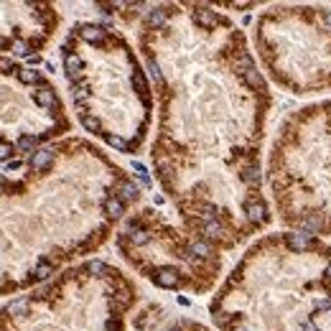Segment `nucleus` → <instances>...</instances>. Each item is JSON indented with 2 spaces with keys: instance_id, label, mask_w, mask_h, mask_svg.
Segmentation results:
<instances>
[{
  "instance_id": "nucleus-2",
  "label": "nucleus",
  "mask_w": 331,
  "mask_h": 331,
  "mask_svg": "<svg viewBox=\"0 0 331 331\" xmlns=\"http://www.w3.org/2000/svg\"><path fill=\"white\" fill-rule=\"evenodd\" d=\"M3 295L51 280L97 253L143 191L99 145L69 135L20 166H3Z\"/></svg>"
},
{
  "instance_id": "nucleus-10",
  "label": "nucleus",
  "mask_w": 331,
  "mask_h": 331,
  "mask_svg": "<svg viewBox=\"0 0 331 331\" xmlns=\"http://www.w3.org/2000/svg\"><path fill=\"white\" fill-rule=\"evenodd\" d=\"M59 10L51 3H3L0 49L5 59L36 56L54 41L59 31Z\"/></svg>"
},
{
  "instance_id": "nucleus-3",
  "label": "nucleus",
  "mask_w": 331,
  "mask_h": 331,
  "mask_svg": "<svg viewBox=\"0 0 331 331\" xmlns=\"http://www.w3.org/2000/svg\"><path fill=\"white\" fill-rule=\"evenodd\" d=\"M331 313V245L318 237L262 234L209 301L216 331H321Z\"/></svg>"
},
{
  "instance_id": "nucleus-11",
  "label": "nucleus",
  "mask_w": 331,
  "mask_h": 331,
  "mask_svg": "<svg viewBox=\"0 0 331 331\" xmlns=\"http://www.w3.org/2000/svg\"><path fill=\"white\" fill-rule=\"evenodd\" d=\"M163 313V308L158 306V303H148L143 311L135 316V321H133V326L138 329V331H156V324L161 321V316Z\"/></svg>"
},
{
  "instance_id": "nucleus-7",
  "label": "nucleus",
  "mask_w": 331,
  "mask_h": 331,
  "mask_svg": "<svg viewBox=\"0 0 331 331\" xmlns=\"http://www.w3.org/2000/svg\"><path fill=\"white\" fill-rule=\"evenodd\" d=\"M115 247L135 275L171 293H212L224 268L219 247L156 207L133 209L115 234Z\"/></svg>"
},
{
  "instance_id": "nucleus-6",
  "label": "nucleus",
  "mask_w": 331,
  "mask_h": 331,
  "mask_svg": "<svg viewBox=\"0 0 331 331\" xmlns=\"http://www.w3.org/2000/svg\"><path fill=\"white\" fill-rule=\"evenodd\" d=\"M138 301L128 273L107 260H82L5 301L0 331H125Z\"/></svg>"
},
{
  "instance_id": "nucleus-1",
  "label": "nucleus",
  "mask_w": 331,
  "mask_h": 331,
  "mask_svg": "<svg viewBox=\"0 0 331 331\" xmlns=\"http://www.w3.org/2000/svg\"><path fill=\"white\" fill-rule=\"evenodd\" d=\"M158 120L151 166L178 222L222 253L273 222L262 140L273 92L245 31L204 3H158L138 20Z\"/></svg>"
},
{
  "instance_id": "nucleus-4",
  "label": "nucleus",
  "mask_w": 331,
  "mask_h": 331,
  "mask_svg": "<svg viewBox=\"0 0 331 331\" xmlns=\"http://www.w3.org/2000/svg\"><path fill=\"white\" fill-rule=\"evenodd\" d=\"M59 59L79 125L115 153L138 156L153 128L156 92L125 33L79 20L64 36Z\"/></svg>"
},
{
  "instance_id": "nucleus-9",
  "label": "nucleus",
  "mask_w": 331,
  "mask_h": 331,
  "mask_svg": "<svg viewBox=\"0 0 331 331\" xmlns=\"http://www.w3.org/2000/svg\"><path fill=\"white\" fill-rule=\"evenodd\" d=\"M0 156L3 166H20L43 148L64 140L72 130V117L51 79L16 59L0 64Z\"/></svg>"
},
{
  "instance_id": "nucleus-5",
  "label": "nucleus",
  "mask_w": 331,
  "mask_h": 331,
  "mask_svg": "<svg viewBox=\"0 0 331 331\" xmlns=\"http://www.w3.org/2000/svg\"><path fill=\"white\" fill-rule=\"evenodd\" d=\"M265 184L288 232L331 237V99L283 117L268 151Z\"/></svg>"
},
{
  "instance_id": "nucleus-8",
  "label": "nucleus",
  "mask_w": 331,
  "mask_h": 331,
  "mask_svg": "<svg viewBox=\"0 0 331 331\" xmlns=\"http://www.w3.org/2000/svg\"><path fill=\"white\" fill-rule=\"evenodd\" d=\"M262 72L295 97L331 92V10L321 5H270L253 23Z\"/></svg>"
},
{
  "instance_id": "nucleus-12",
  "label": "nucleus",
  "mask_w": 331,
  "mask_h": 331,
  "mask_svg": "<svg viewBox=\"0 0 331 331\" xmlns=\"http://www.w3.org/2000/svg\"><path fill=\"white\" fill-rule=\"evenodd\" d=\"M158 331H216V329H209L207 324L196 321V318H189V316H176L174 321L163 324V329Z\"/></svg>"
}]
</instances>
